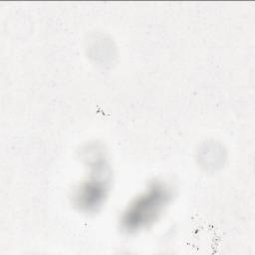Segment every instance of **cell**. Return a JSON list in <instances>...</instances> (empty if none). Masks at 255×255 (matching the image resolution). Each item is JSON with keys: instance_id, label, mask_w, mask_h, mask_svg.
<instances>
[{"instance_id": "1", "label": "cell", "mask_w": 255, "mask_h": 255, "mask_svg": "<svg viewBox=\"0 0 255 255\" xmlns=\"http://www.w3.org/2000/svg\"><path fill=\"white\" fill-rule=\"evenodd\" d=\"M168 199L169 191L163 185H152L127 210L124 224L132 230L144 226L160 213Z\"/></svg>"}]
</instances>
